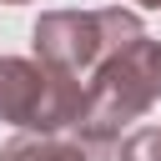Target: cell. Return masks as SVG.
<instances>
[{
  "label": "cell",
  "mask_w": 161,
  "mask_h": 161,
  "mask_svg": "<svg viewBox=\"0 0 161 161\" xmlns=\"http://www.w3.org/2000/svg\"><path fill=\"white\" fill-rule=\"evenodd\" d=\"M156 101H161V40L136 35L91 75L86 116H80L75 136H86L96 146H121V126L141 121Z\"/></svg>",
  "instance_id": "1"
},
{
  "label": "cell",
  "mask_w": 161,
  "mask_h": 161,
  "mask_svg": "<svg viewBox=\"0 0 161 161\" xmlns=\"http://www.w3.org/2000/svg\"><path fill=\"white\" fill-rule=\"evenodd\" d=\"M136 35H146V25H141L136 10H121V5H106V10H45L35 20V30H30V45H35V60H45L50 70L91 86V75L121 45H131Z\"/></svg>",
  "instance_id": "2"
},
{
  "label": "cell",
  "mask_w": 161,
  "mask_h": 161,
  "mask_svg": "<svg viewBox=\"0 0 161 161\" xmlns=\"http://www.w3.org/2000/svg\"><path fill=\"white\" fill-rule=\"evenodd\" d=\"M80 116H86V80H70L45 60L0 55V121L20 131H75Z\"/></svg>",
  "instance_id": "3"
},
{
  "label": "cell",
  "mask_w": 161,
  "mask_h": 161,
  "mask_svg": "<svg viewBox=\"0 0 161 161\" xmlns=\"http://www.w3.org/2000/svg\"><path fill=\"white\" fill-rule=\"evenodd\" d=\"M0 161H116V146H96L75 131H20L0 146Z\"/></svg>",
  "instance_id": "4"
},
{
  "label": "cell",
  "mask_w": 161,
  "mask_h": 161,
  "mask_svg": "<svg viewBox=\"0 0 161 161\" xmlns=\"http://www.w3.org/2000/svg\"><path fill=\"white\" fill-rule=\"evenodd\" d=\"M116 161H161V126H141L116 146Z\"/></svg>",
  "instance_id": "5"
},
{
  "label": "cell",
  "mask_w": 161,
  "mask_h": 161,
  "mask_svg": "<svg viewBox=\"0 0 161 161\" xmlns=\"http://www.w3.org/2000/svg\"><path fill=\"white\" fill-rule=\"evenodd\" d=\"M136 5H141V10H161V0H136Z\"/></svg>",
  "instance_id": "6"
},
{
  "label": "cell",
  "mask_w": 161,
  "mask_h": 161,
  "mask_svg": "<svg viewBox=\"0 0 161 161\" xmlns=\"http://www.w3.org/2000/svg\"><path fill=\"white\" fill-rule=\"evenodd\" d=\"M0 5H25V0H0Z\"/></svg>",
  "instance_id": "7"
}]
</instances>
